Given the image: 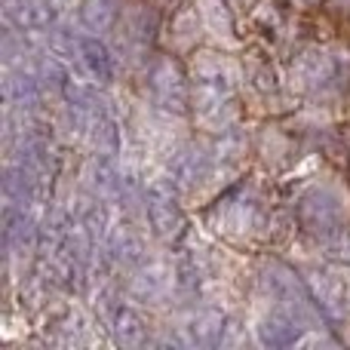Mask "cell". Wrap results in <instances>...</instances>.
I'll list each match as a JSON object with an SVG mask.
<instances>
[{
    "label": "cell",
    "instance_id": "3957f363",
    "mask_svg": "<svg viewBox=\"0 0 350 350\" xmlns=\"http://www.w3.org/2000/svg\"><path fill=\"white\" fill-rule=\"evenodd\" d=\"M335 3H338L341 10H350V0H335Z\"/></svg>",
    "mask_w": 350,
    "mask_h": 350
},
{
    "label": "cell",
    "instance_id": "7a4b0ae2",
    "mask_svg": "<svg viewBox=\"0 0 350 350\" xmlns=\"http://www.w3.org/2000/svg\"><path fill=\"white\" fill-rule=\"evenodd\" d=\"M203 18H206V31H212L215 37H221L224 31L230 28L228 12L221 10V3H218V0H206V3H203Z\"/></svg>",
    "mask_w": 350,
    "mask_h": 350
},
{
    "label": "cell",
    "instance_id": "6da1fadb",
    "mask_svg": "<svg viewBox=\"0 0 350 350\" xmlns=\"http://www.w3.org/2000/svg\"><path fill=\"white\" fill-rule=\"evenodd\" d=\"M295 77L301 80L304 86H317L326 83L332 77V59L326 53H304L295 65Z\"/></svg>",
    "mask_w": 350,
    "mask_h": 350
}]
</instances>
